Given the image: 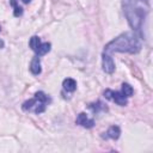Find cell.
Listing matches in <instances>:
<instances>
[{
	"instance_id": "cell-11",
	"label": "cell",
	"mask_w": 153,
	"mask_h": 153,
	"mask_svg": "<svg viewBox=\"0 0 153 153\" xmlns=\"http://www.w3.org/2000/svg\"><path fill=\"white\" fill-rule=\"evenodd\" d=\"M88 108L93 111V112H99L100 110L102 111H104V110H106V106H104V104L103 103H100V102H97V103H92V104H90L88 105Z\"/></svg>"
},
{
	"instance_id": "cell-4",
	"label": "cell",
	"mask_w": 153,
	"mask_h": 153,
	"mask_svg": "<svg viewBox=\"0 0 153 153\" xmlns=\"http://www.w3.org/2000/svg\"><path fill=\"white\" fill-rule=\"evenodd\" d=\"M29 45H30V48L33 50V53L36 54V56H43V55H45L47 53L50 51V47H51L50 43H48V42H42V41L39 39V37H37V36H32V37L30 38Z\"/></svg>"
},
{
	"instance_id": "cell-9",
	"label": "cell",
	"mask_w": 153,
	"mask_h": 153,
	"mask_svg": "<svg viewBox=\"0 0 153 153\" xmlns=\"http://www.w3.org/2000/svg\"><path fill=\"white\" fill-rule=\"evenodd\" d=\"M30 72L33 74V75H38L41 74L42 72V68H41V61H39V56H35L30 63Z\"/></svg>"
},
{
	"instance_id": "cell-10",
	"label": "cell",
	"mask_w": 153,
	"mask_h": 153,
	"mask_svg": "<svg viewBox=\"0 0 153 153\" xmlns=\"http://www.w3.org/2000/svg\"><path fill=\"white\" fill-rule=\"evenodd\" d=\"M62 86H63V90H65V91H67V92H73V91H75V88H76V82H75L74 79L67 78V79L63 80Z\"/></svg>"
},
{
	"instance_id": "cell-13",
	"label": "cell",
	"mask_w": 153,
	"mask_h": 153,
	"mask_svg": "<svg viewBox=\"0 0 153 153\" xmlns=\"http://www.w3.org/2000/svg\"><path fill=\"white\" fill-rule=\"evenodd\" d=\"M18 1L19 0H11V5L14 7V16L16 17H19L23 14V7L18 5Z\"/></svg>"
},
{
	"instance_id": "cell-3",
	"label": "cell",
	"mask_w": 153,
	"mask_h": 153,
	"mask_svg": "<svg viewBox=\"0 0 153 153\" xmlns=\"http://www.w3.org/2000/svg\"><path fill=\"white\" fill-rule=\"evenodd\" d=\"M50 97L47 96L44 92L39 91L35 93V97L27 102H25L23 104V110L25 111H30L31 109H33V111L36 114H42L45 110V106L50 103Z\"/></svg>"
},
{
	"instance_id": "cell-1",
	"label": "cell",
	"mask_w": 153,
	"mask_h": 153,
	"mask_svg": "<svg viewBox=\"0 0 153 153\" xmlns=\"http://www.w3.org/2000/svg\"><path fill=\"white\" fill-rule=\"evenodd\" d=\"M123 13L133 31L142 35V27L149 12L148 0H122Z\"/></svg>"
},
{
	"instance_id": "cell-7",
	"label": "cell",
	"mask_w": 153,
	"mask_h": 153,
	"mask_svg": "<svg viewBox=\"0 0 153 153\" xmlns=\"http://www.w3.org/2000/svg\"><path fill=\"white\" fill-rule=\"evenodd\" d=\"M75 123L84 127V128H92L94 126V121L92 118H88L85 112H80L75 120Z\"/></svg>"
},
{
	"instance_id": "cell-6",
	"label": "cell",
	"mask_w": 153,
	"mask_h": 153,
	"mask_svg": "<svg viewBox=\"0 0 153 153\" xmlns=\"http://www.w3.org/2000/svg\"><path fill=\"white\" fill-rule=\"evenodd\" d=\"M102 66H103V71L105 73L111 74L115 71V62H114L111 55L103 53V55H102Z\"/></svg>"
},
{
	"instance_id": "cell-8",
	"label": "cell",
	"mask_w": 153,
	"mask_h": 153,
	"mask_svg": "<svg viewBox=\"0 0 153 153\" xmlns=\"http://www.w3.org/2000/svg\"><path fill=\"white\" fill-rule=\"evenodd\" d=\"M104 134H105V135H103V137H105V139L117 140V139L120 137V135H121V129H120L118 126H112V127H110V128L106 130V133H104Z\"/></svg>"
},
{
	"instance_id": "cell-5",
	"label": "cell",
	"mask_w": 153,
	"mask_h": 153,
	"mask_svg": "<svg viewBox=\"0 0 153 153\" xmlns=\"http://www.w3.org/2000/svg\"><path fill=\"white\" fill-rule=\"evenodd\" d=\"M104 97L106 99H110V100L115 102L116 104H118L121 106L127 105V97L123 96L122 92H115V91H111V90H106L104 92Z\"/></svg>"
},
{
	"instance_id": "cell-2",
	"label": "cell",
	"mask_w": 153,
	"mask_h": 153,
	"mask_svg": "<svg viewBox=\"0 0 153 153\" xmlns=\"http://www.w3.org/2000/svg\"><path fill=\"white\" fill-rule=\"evenodd\" d=\"M141 49V42L134 32H124L117 36L104 47V53L111 55L112 53H129L135 54Z\"/></svg>"
},
{
	"instance_id": "cell-12",
	"label": "cell",
	"mask_w": 153,
	"mask_h": 153,
	"mask_svg": "<svg viewBox=\"0 0 153 153\" xmlns=\"http://www.w3.org/2000/svg\"><path fill=\"white\" fill-rule=\"evenodd\" d=\"M121 92H122V94H123V96H126V97L128 98V97H130V96L133 94L134 90H133V87H131L129 84H122Z\"/></svg>"
}]
</instances>
